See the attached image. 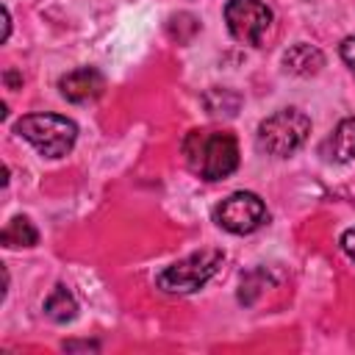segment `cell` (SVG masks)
<instances>
[{
  "mask_svg": "<svg viewBox=\"0 0 355 355\" xmlns=\"http://www.w3.org/2000/svg\"><path fill=\"white\" fill-rule=\"evenodd\" d=\"M189 169L205 180H225L239 166V141L227 130H189L183 139Z\"/></svg>",
  "mask_w": 355,
  "mask_h": 355,
  "instance_id": "obj_1",
  "label": "cell"
},
{
  "mask_svg": "<svg viewBox=\"0 0 355 355\" xmlns=\"http://www.w3.org/2000/svg\"><path fill=\"white\" fill-rule=\"evenodd\" d=\"M14 130L31 141L44 158H61L75 147L78 125L61 114H25L17 119Z\"/></svg>",
  "mask_w": 355,
  "mask_h": 355,
  "instance_id": "obj_2",
  "label": "cell"
},
{
  "mask_svg": "<svg viewBox=\"0 0 355 355\" xmlns=\"http://www.w3.org/2000/svg\"><path fill=\"white\" fill-rule=\"evenodd\" d=\"M311 133V119L300 108H280L258 125V150L275 158L297 153Z\"/></svg>",
  "mask_w": 355,
  "mask_h": 355,
  "instance_id": "obj_3",
  "label": "cell"
},
{
  "mask_svg": "<svg viewBox=\"0 0 355 355\" xmlns=\"http://www.w3.org/2000/svg\"><path fill=\"white\" fill-rule=\"evenodd\" d=\"M219 266H222V250L191 252L158 275V288H164L169 294H191V291L202 288L216 275Z\"/></svg>",
  "mask_w": 355,
  "mask_h": 355,
  "instance_id": "obj_4",
  "label": "cell"
},
{
  "mask_svg": "<svg viewBox=\"0 0 355 355\" xmlns=\"http://www.w3.org/2000/svg\"><path fill=\"white\" fill-rule=\"evenodd\" d=\"M266 219H269L266 205L252 191H233L230 197H225L214 208V222L219 227H225L227 233H236V236H244V233L258 230Z\"/></svg>",
  "mask_w": 355,
  "mask_h": 355,
  "instance_id": "obj_5",
  "label": "cell"
},
{
  "mask_svg": "<svg viewBox=\"0 0 355 355\" xmlns=\"http://www.w3.org/2000/svg\"><path fill=\"white\" fill-rule=\"evenodd\" d=\"M225 22L236 42L261 44L266 31L272 28V8L263 0H227Z\"/></svg>",
  "mask_w": 355,
  "mask_h": 355,
  "instance_id": "obj_6",
  "label": "cell"
},
{
  "mask_svg": "<svg viewBox=\"0 0 355 355\" xmlns=\"http://www.w3.org/2000/svg\"><path fill=\"white\" fill-rule=\"evenodd\" d=\"M58 89L69 103H92L105 92V78L94 67H78L58 80Z\"/></svg>",
  "mask_w": 355,
  "mask_h": 355,
  "instance_id": "obj_7",
  "label": "cell"
},
{
  "mask_svg": "<svg viewBox=\"0 0 355 355\" xmlns=\"http://www.w3.org/2000/svg\"><path fill=\"white\" fill-rule=\"evenodd\" d=\"M283 67L286 72L291 75H300V78H311L316 75L322 67H324V55L319 47L308 44V42H297L291 44L286 53H283Z\"/></svg>",
  "mask_w": 355,
  "mask_h": 355,
  "instance_id": "obj_8",
  "label": "cell"
},
{
  "mask_svg": "<svg viewBox=\"0 0 355 355\" xmlns=\"http://www.w3.org/2000/svg\"><path fill=\"white\" fill-rule=\"evenodd\" d=\"M327 147H330V158L333 161H338V164L352 161V155H355V116H347V119H341L336 125Z\"/></svg>",
  "mask_w": 355,
  "mask_h": 355,
  "instance_id": "obj_9",
  "label": "cell"
},
{
  "mask_svg": "<svg viewBox=\"0 0 355 355\" xmlns=\"http://www.w3.org/2000/svg\"><path fill=\"white\" fill-rule=\"evenodd\" d=\"M44 313H47V319H53V322H58V324L72 322V319L78 316V302H75L72 291H69L67 286H55V288L47 294V300H44Z\"/></svg>",
  "mask_w": 355,
  "mask_h": 355,
  "instance_id": "obj_10",
  "label": "cell"
},
{
  "mask_svg": "<svg viewBox=\"0 0 355 355\" xmlns=\"http://www.w3.org/2000/svg\"><path fill=\"white\" fill-rule=\"evenodd\" d=\"M0 241H3V247H8V250H14V247H33V244L39 241V233H36V227H33V222H31L28 216H14V219L3 227Z\"/></svg>",
  "mask_w": 355,
  "mask_h": 355,
  "instance_id": "obj_11",
  "label": "cell"
},
{
  "mask_svg": "<svg viewBox=\"0 0 355 355\" xmlns=\"http://www.w3.org/2000/svg\"><path fill=\"white\" fill-rule=\"evenodd\" d=\"M338 53H341V58H344V64L352 69V75H355V36H347L344 42H341V47H338Z\"/></svg>",
  "mask_w": 355,
  "mask_h": 355,
  "instance_id": "obj_12",
  "label": "cell"
},
{
  "mask_svg": "<svg viewBox=\"0 0 355 355\" xmlns=\"http://www.w3.org/2000/svg\"><path fill=\"white\" fill-rule=\"evenodd\" d=\"M341 250H344V255H347L349 261H355V227L344 230V236H341Z\"/></svg>",
  "mask_w": 355,
  "mask_h": 355,
  "instance_id": "obj_13",
  "label": "cell"
}]
</instances>
